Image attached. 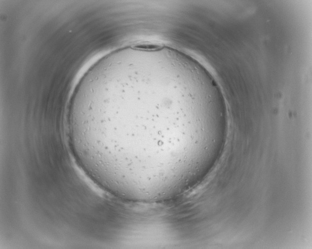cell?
Wrapping results in <instances>:
<instances>
[{"instance_id":"cell-1","label":"cell","mask_w":312,"mask_h":249,"mask_svg":"<svg viewBox=\"0 0 312 249\" xmlns=\"http://www.w3.org/2000/svg\"><path fill=\"white\" fill-rule=\"evenodd\" d=\"M205 126L187 70L155 60H120L89 72L74 120L89 163L120 195L195 182Z\"/></svg>"}]
</instances>
